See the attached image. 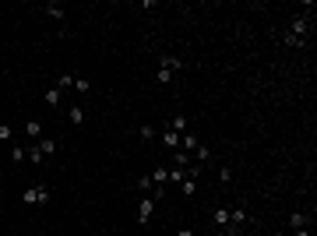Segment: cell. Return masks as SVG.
<instances>
[{"mask_svg":"<svg viewBox=\"0 0 317 236\" xmlns=\"http://www.w3.org/2000/svg\"><path fill=\"white\" fill-rule=\"evenodd\" d=\"M43 15H46V18H57V22H64V15H67V11H64L60 4H53V0H50V4H43Z\"/></svg>","mask_w":317,"mask_h":236,"instance_id":"cell-10","label":"cell"},{"mask_svg":"<svg viewBox=\"0 0 317 236\" xmlns=\"http://www.w3.org/2000/svg\"><path fill=\"white\" fill-rule=\"evenodd\" d=\"M151 183H155V187H166V183H170V166H155V169H151Z\"/></svg>","mask_w":317,"mask_h":236,"instance_id":"cell-8","label":"cell"},{"mask_svg":"<svg viewBox=\"0 0 317 236\" xmlns=\"http://www.w3.org/2000/svg\"><path fill=\"white\" fill-rule=\"evenodd\" d=\"M310 18H313V4H303V15L292 18V25L282 32V43L285 46H303L310 39Z\"/></svg>","mask_w":317,"mask_h":236,"instance_id":"cell-1","label":"cell"},{"mask_svg":"<svg viewBox=\"0 0 317 236\" xmlns=\"http://www.w3.org/2000/svg\"><path fill=\"white\" fill-rule=\"evenodd\" d=\"M50 201H53V190L46 183H36V187L22 190V204H50Z\"/></svg>","mask_w":317,"mask_h":236,"instance_id":"cell-3","label":"cell"},{"mask_svg":"<svg viewBox=\"0 0 317 236\" xmlns=\"http://www.w3.org/2000/svg\"><path fill=\"white\" fill-rule=\"evenodd\" d=\"M180 67H184L180 57H163V60H158V71H155V85H170V78H173Z\"/></svg>","mask_w":317,"mask_h":236,"instance_id":"cell-4","label":"cell"},{"mask_svg":"<svg viewBox=\"0 0 317 236\" xmlns=\"http://www.w3.org/2000/svg\"><path fill=\"white\" fill-rule=\"evenodd\" d=\"M212 222L222 225V229H229V208H215V211H212Z\"/></svg>","mask_w":317,"mask_h":236,"instance_id":"cell-14","label":"cell"},{"mask_svg":"<svg viewBox=\"0 0 317 236\" xmlns=\"http://www.w3.org/2000/svg\"><path fill=\"white\" fill-rule=\"evenodd\" d=\"M137 190H141V194H144V190H155V183H151V176H141V180H137Z\"/></svg>","mask_w":317,"mask_h":236,"instance_id":"cell-23","label":"cell"},{"mask_svg":"<svg viewBox=\"0 0 317 236\" xmlns=\"http://www.w3.org/2000/svg\"><path fill=\"white\" fill-rule=\"evenodd\" d=\"M158 197H163V187H155L148 197H141V204H137V215H134V218H137V225H148V218H151V208H155V201H158Z\"/></svg>","mask_w":317,"mask_h":236,"instance_id":"cell-5","label":"cell"},{"mask_svg":"<svg viewBox=\"0 0 317 236\" xmlns=\"http://www.w3.org/2000/svg\"><path fill=\"white\" fill-rule=\"evenodd\" d=\"M15 138V127L11 124H0V141H11Z\"/></svg>","mask_w":317,"mask_h":236,"instance_id":"cell-22","label":"cell"},{"mask_svg":"<svg viewBox=\"0 0 317 236\" xmlns=\"http://www.w3.org/2000/svg\"><path fill=\"white\" fill-rule=\"evenodd\" d=\"M158 138H163V145H166L170 152H177V148H180V134H177V131L170 127V124H163V131H158Z\"/></svg>","mask_w":317,"mask_h":236,"instance_id":"cell-6","label":"cell"},{"mask_svg":"<svg viewBox=\"0 0 317 236\" xmlns=\"http://www.w3.org/2000/svg\"><path fill=\"white\" fill-rule=\"evenodd\" d=\"M170 127H173V131H177V134H187V131H191V120H187V116H184V113H177V116H173V120H170Z\"/></svg>","mask_w":317,"mask_h":236,"instance_id":"cell-11","label":"cell"},{"mask_svg":"<svg viewBox=\"0 0 317 236\" xmlns=\"http://www.w3.org/2000/svg\"><path fill=\"white\" fill-rule=\"evenodd\" d=\"M57 88H60V92H67V88H74V74H71V71H64V74L57 78Z\"/></svg>","mask_w":317,"mask_h":236,"instance_id":"cell-17","label":"cell"},{"mask_svg":"<svg viewBox=\"0 0 317 236\" xmlns=\"http://www.w3.org/2000/svg\"><path fill=\"white\" fill-rule=\"evenodd\" d=\"M306 222H310V215H306V211H292V215H289V225H292V229H303Z\"/></svg>","mask_w":317,"mask_h":236,"instance_id":"cell-16","label":"cell"},{"mask_svg":"<svg viewBox=\"0 0 317 236\" xmlns=\"http://www.w3.org/2000/svg\"><path fill=\"white\" fill-rule=\"evenodd\" d=\"M67 116L71 124H85V106H67Z\"/></svg>","mask_w":317,"mask_h":236,"instance_id":"cell-18","label":"cell"},{"mask_svg":"<svg viewBox=\"0 0 317 236\" xmlns=\"http://www.w3.org/2000/svg\"><path fill=\"white\" fill-rule=\"evenodd\" d=\"M247 218H250V215H247L243 208H229V236H233V232H236V229H240Z\"/></svg>","mask_w":317,"mask_h":236,"instance_id":"cell-7","label":"cell"},{"mask_svg":"<svg viewBox=\"0 0 317 236\" xmlns=\"http://www.w3.org/2000/svg\"><path fill=\"white\" fill-rule=\"evenodd\" d=\"M43 102H46V106H50V109H57V106H60V102H64V92H60V88H57V85H53V88H50V92H46V95H43Z\"/></svg>","mask_w":317,"mask_h":236,"instance_id":"cell-9","label":"cell"},{"mask_svg":"<svg viewBox=\"0 0 317 236\" xmlns=\"http://www.w3.org/2000/svg\"><path fill=\"white\" fill-rule=\"evenodd\" d=\"M25 131H29V138H32V141L46 138V134H43V120H29V124H25Z\"/></svg>","mask_w":317,"mask_h":236,"instance_id":"cell-12","label":"cell"},{"mask_svg":"<svg viewBox=\"0 0 317 236\" xmlns=\"http://www.w3.org/2000/svg\"><path fill=\"white\" fill-rule=\"evenodd\" d=\"M11 162H25V145H11Z\"/></svg>","mask_w":317,"mask_h":236,"instance_id":"cell-19","label":"cell"},{"mask_svg":"<svg viewBox=\"0 0 317 236\" xmlns=\"http://www.w3.org/2000/svg\"><path fill=\"white\" fill-rule=\"evenodd\" d=\"M219 180H222V183H229V180H233V169H229V166H222V169H219Z\"/></svg>","mask_w":317,"mask_h":236,"instance_id":"cell-25","label":"cell"},{"mask_svg":"<svg viewBox=\"0 0 317 236\" xmlns=\"http://www.w3.org/2000/svg\"><path fill=\"white\" fill-rule=\"evenodd\" d=\"M208 159H212V148H208V145H198V148H194V159H191V162H198V166H205Z\"/></svg>","mask_w":317,"mask_h":236,"instance_id":"cell-13","label":"cell"},{"mask_svg":"<svg viewBox=\"0 0 317 236\" xmlns=\"http://www.w3.org/2000/svg\"><path fill=\"white\" fill-rule=\"evenodd\" d=\"M180 190H184V197H194V194H198V180H194V176L180 180Z\"/></svg>","mask_w":317,"mask_h":236,"instance_id":"cell-15","label":"cell"},{"mask_svg":"<svg viewBox=\"0 0 317 236\" xmlns=\"http://www.w3.org/2000/svg\"><path fill=\"white\" fill-rule=\"evenodd\" d=\"M74 88H78L81 95H88V92H92V81H88V78H74Z\"/></svg>","mask_w":317,"mask_h":236,"instance_id":"cell-20","label":"cell"},{"mask_svg":"<svg viewBox=\"0 0 317 236\" xmlns=\"http://www.w3.org/2000/svg\"><path fill=\"white\" fill-rule=\"evenodd\" d=\"M180 180H187V169H177V166H173V169H170V183H180Z\"/></svg>","mask_w":317,"mask_h":236,"instance_id":"cell-21","label":"cell"},{"mask_svg":"<svg viewBox=\"0 0 317 236\" xmlns=\"http://www.w3.org/2000/svg\"><path fill=\"white\" fill-rule=\"evenodd\" d=\"M177 236H198V232H194L191 225H180V229H177Z\"/></svg>","mask_w":317,"mask_h":236,"instance_id":"cell-26","label":"cell"},{"mask_svg":"<svg viewBox=\"0 0 317 236\" xmlns=\"http://www.w3.org/2000/svg\"><path fill=\"white\" fill-rule=\"evenodd\" d=\"M50 152H57V138H39L36 145H29V148H25V155H29V162H32V166H39Z\"/></svg>","mask_w":317,"mask_h":236,"instance_id":"cell-2","label":"cell"},{"mask_svg":"<svg viewBox=\"0 0 317 236\" xmlns=\"http://www.w3.org/2000/svg\"><path fill=\"white\" fill-rule=\"evenodd\" d=\"M292 236H310V229L303 225V229H292Z\"/></svg>","mask_w":317,"mask_h":236,"instance_id":"cell-27","label":"cell"},{"mask_svg":"<svg viewBox=\"0 0 317 236\" xmlns=\"http://www.w3.org/2000/svg\"><path fill=\"white\" fill-rule=\"evenodd\" d=\"M155 134H158V131H155V127H141V141H151V138H155Z\"/></svg>","mask_w":317,"mask_h":236,"instance_id":"cell-24","label":"cell"}]
</instances>
